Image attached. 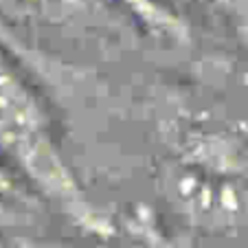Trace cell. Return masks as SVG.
<instances>
[{
    "label": "cell",
    "mask_w": 248,
    "mask_h": 248,
    "mask_svg": "<svg viewBox=\"0 0 248 248\" xmlns=\"http://www.w3.org/2000/svg\"><path fill=\"white\" fill-rule=\"evenodd\" d=\"M0 167L57 224L79 239L108 244L119 226L86 187L70 156L60 114L35 77L0 44Z\"/></svg>",
    "instance_id": "obj_2"
},
{
    "label": "cell",
    "mask_w": 248,
    "mask_h": 248,
    "mask_svg": "<svg viewBox=\"0 0 248 248\" xmlns=\"http://www.w3.org/2000/svg\"><path fill=\"white\" fill-rule=\"evenodd\" d=\"M57 224L55 217L40 204L14 176L0 167V233L2 231H44Z\"/></svg>",
    "instance_id": "obj_3"
},
{
    "label": "cell",
    "mask_w": 248,
    "mask_h": 248,
    "mask_svg": "<svg viewBox=\"0 0 248 248\" xmlns=\"http://www.w3.org/2000/svg\"><path fill=\"white\" fill-rule=\"evenodd\" d=\"M94 70L64 110L66 134L117 132L70 145L73 160L117 150L81 173L86 187L130 196L112 209L119 237L139 248H248V64L200 44L171 64ZM99 187V185H97Z\"/></svg>",
    "instance_id": "obj_1"
},
{
    "label": "cell",
    "mask_w": 248,
    "mask_h": 248,
    "mask_svg": "<svg viewBox=\"0 0 248 248\" xmlns=\"http://www.w3.org/2000/svg\"><path fill=\"white\" fill-rule=\"evenodd\" d=\"M0 248H81L70 237L44 231H2Z\"/></svg>",
    "instance_id": "obj_6"
},
{
    "label": "cell",
    "mask_w": 248,
    "mask_h": 248,
    "mask_svg": "<svg viewBox=\"0 0 248 248\" xmlns=\"http://www.w3.org/2000/svg\"><path fill=\"white\" fill-rule=\"evenodd\" d=\"M143 24L154 42L185 44L193 38V24L187 20L178 7L169 5L167 0H121Z\"/></svg>",
    "instance_id": "obj_4"
},
{
    "label": "cell",
    "mask_w": 248,
    "mask_h": 248,
    "mask_svg": "<svg viewBox=\"0 0 248 248\" xmlns=\"http://www.w3.org/2000/svg\"><path fill=\"white\" fill-rule=\"evenodd\" d=\"M248 64V0H196Z\"/></svg>",
    "instance_id": "obj_5"
}]
</instances>
